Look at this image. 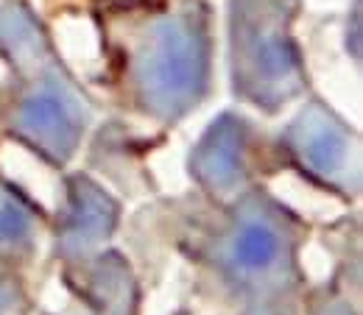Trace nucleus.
Masks as SVG:
<instances>
[{
	"label": "nucleus",
	"instance_id": "f257e3e1",
	"mask_svg": "<svg viewBox=\"0 0 363 315\" xmlns=\"http://www.w3.org/2000/svg\"><path fill=\"white\" fill-rule=\"evenodd\" d=\"M296 14L299 0H229L232 90L269 115L308 87L294 40Z\"/></svg>",
	"mask_w": 363,
	"mask_h": 315
},
{
	"label": "nucleus",
	"instance_id": "f03ea898",
	"mask_svg": "<svg viewBox=\"0 0 363 315\" xmlns=\"http://www.w3.org/2000/svg\"><path fill=\"white\" fill-rule=\"evenodd\" d=\"M210 17L201 3L154 20L132 59V87L143 112L177 123L210 87Z\"/></svg>",
	"mask_w": 363,
	"mask_h": 315
},
{
	"label": "nucleus",
	"instance_id": "7ed1b4c3",
	"mask_svg": "<svg viewBox=\"0 0 363 315\" xmlns=\"http://www.w3.org/2000/svg\"><path fill=\"white\" fill-rule=\"evenodd\" d=\"M31 76V87L14 106L11 132L43 159L65 165L76 154L87 129V98L56 59Z\"/></svg>",
	"mask_w": 363,
	"mask_h": 315
},
{
	"label": "nucleus",
	"instance_id": "20e7f679",
	"mask_svg": "<svg viewBox=\"0 0 363 315\" xmlns=\"http://www.w3.org/2000/svg\"><path fill=\"white\" fill-rule=\"evenodd\" d=\"M288 159L330 190L355 193L361 184V148L355 132L321 101H311L285 129Z\"/></svg>",
	"mask_w": 363,
	"mask_h": 315
},
{
	"label": "nucleus",
	"instance_id": "39448f33",
	"mask_svg": "<svg viewBox=\"0 0 363 315\" xmlns=\"http://www.w3.org/2000/svg\"><path fill=\"white\" fill-rule=\"evenodd\" d=\"M288 251L291 231L282 221V212L260 201H249L238 212V221L232 224L221 246L224 268L238 282L249 285L277 276L288 263Z\"/></svg>",
	"mask_w": 363,
	"mask_h": 315
},
{
	"label": "nucleus",
	"instance_id": "423d86ee",
	"mask_svg": "<svg viewBox=\"0 0 363 315\" xmlns=\"http://www.w3.org/2000/svg\"><path fill=\"white\" fill-rule=\"evenodd\" d=\"M246 162L249 123L235 112H224L196 142L190 154V173L210 193L224 195L246 179Z\"/></svg>",
	"mask_w": 363,
	"mask_h": 315
},
{
	"label": "nucleus",
	"instance_id": "0eeeda50",
	"mask_svg": "<svg viewBox=\"0 0 363 315\" xmlns=\"http://www.w3.org/2000/svg\"><path fill=\"white\" fill-rule=\"evenodd\" d=\"M118 224L115 198L95 184L90 176H73L67 181V210L59 229V243L67 254L84 257L95 251Z\"/></svg>",
	"mask_w": 363,
	"mask_h": 315
},
{
	"label": "nucleus",
	"instance_id": "6e6552de",
	"mask_svg": "<svg viewBox=\"0 0 363 315\" xmlns=\"http://www.w3.org/2000/svg\"><path fill=\"white\" fill-rule=\"evenodd\" d=\"M0 56H6L9 64L20 73H37L48 62H53L45 28L26 0L0 3Z\"/></svg>",
	"mask_w": 363,
	"mask_h": 315
},
{
	"label": "nucleus",
	"instance_id": "1a4fd4ad",
	"mask_svg": "<svg viewBox=\"0 0 363 315\" xmlns=\"http://www.w3.org/2000/svg\"><path fill=\"white\" fill-rule=\"evenodd\" d=\"M34 207L11 187L9 181H0V254H14L28 246L34 234Z\"/></svg>",
	"mask_w": 363,
	"mask_h": 315
}]
</instances>
